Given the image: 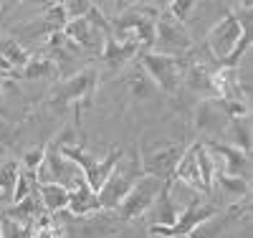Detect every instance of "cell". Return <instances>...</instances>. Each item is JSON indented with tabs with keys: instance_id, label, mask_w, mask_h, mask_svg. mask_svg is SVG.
I'll return each mask as SVG.
<instances>
[{
	"instance_id": "4fadbf2b",
	"label": "cell",
	"mask_w": 253,
	"mask_h": 238,
	"mask_svg": "<svg viewBox=\"0 0 253 238\" xmlns=\"http://www.w3.org/2000/svg\"><path fill=\"white\" fill-rule=\"evenodd\" d=\"M215 69H210L203 61H187V56H185L182 81L187 86V92L198 94L200 99H215V92H213V71Z\"/></svg>"
},
{
	"instance_id": "44dd1931",
	"label": "cell",
	"mask_w": 253,
	"mask_h": 238,
	"mask_svg": "<svg viewBox=\"0 0 253 238\" xmlns=\"http://www.w3.org/2000/svg\"><path fill=\"white\" fill-rule=\"evenodd\" d=\"M223 137H228L225 144L236 147V149H241V152L248 155L251 152V114L248 117H233L228 122Z\"/></svg>"
},
{
	"instance_id": "30bf717a",
	"label": "cell",
	"mask_w": 253,
	"mask_h": 238,
	"mask_svg": "<svg viewBox=\"0 0 253 238\" xmlns=\"http://www.w3.org/2000/svg\"><path fill=\"white\" fill-rule=\"evenodd\" d=\"M243 36V28L241 23L233 18V13H225L218 23L208 31V38H205V46L210 51V56L215 58L218 66H223L225 58L233 53V48L238 46V41Z\"/></svg>"
},
{
	"instance_id": "ffe728a7",
	"label": "cell",
	"mask_w": 253,
	"mask_h": 238,
	"mask_svg": "<svg viewBox=\"0 0 253 238\" xmlns=\"http://www.w3.org/2000/svg\"><path fill=\"white\" fill-rule=\"evenodd\" d=\"M0 58H3L13 71H20L31 61V53L15 36H0Z\"/></svg>"
},
{
	"instance_id": "ac0fdd59",
	"label": "cell",
	"mask_w": 253,
	"mask_h": 238,
	"mask_svg": "<svg viewBox=\"0 0 253 238\" xmlns=\"http://www.w3.org/2000/svg\"><path fill=\"white\" fill-rule=\"evenodd\" d=\"M172 180L203 192V188H200V170H198V142L185 147V152H182V157H180V162L175 167V178Z\"/></svg>"
},
{
	"instance_id": "3957f363",
	"label": "cell",
	"mask_w": 253,
	"mask_h": 238,
	"mask_svg": "<svg viewBox=\"0 0 253 238\" xmlns=\"http://www.w3.org/2000/svg\"><path fill=\"white\" fill-rule=\"evenodd\" d=\"M53 221L61 231V238H117L124 223L112 210H99L91 215H71L61 210L53 215Z\"/></svg>"
},
{
	"instance_id": "7402d4cb",
	"label": "cell",
	"mask_w": 253,
	"mask_h": 238,
	"mask_svg": "<svg viewBox=\"0 0 253 238\" xmlns=\"http://www.w3.org/2000/svg\"><path fill=\"white\" fill-rule=\"evenodd\" d=\"M69 195L71 192L61 185H38V200H41V208L48 215H56L61 210H66L69 205Z\"/></svg>"
},
{
	"instance_id": "6da1fadb",
	"label": "cell",
	"mask_w": 253,
	"mask_h": 238,
	"mask_svg": "<svg viewBox=\"0 0 253 238\" xmlns=\"http://www.w3.org/2000/svg\"><path fill=\"white\" fill-rule=\"evenodd\" d=\"M96 86H99V69L96 66H84L74 76L63 79L56 86L53 96L48 99V106L56 109L58 114L69 112L74 106V114H76V122H79L84 106H91L94 94H96Z\"/></svg>"
},
{
	"instance_id": "603a6c76",
	"label": "cell",
	"mask_w": 253,
	"mask_h": 238,
	"mask_svg": "<svg viewBox=\"0 0 253 238\" xmlns=\"http://www.w3.org/2000/svg\"><path fill=\"white\" fill-rule=\"evenodd\" d=\"M58 74V66L48 58V56H41V58H31L28 63L20 71L13 74L10 81H33V79H53Z\"/></svg>"
},
{
	"instance_id": "9c48e42d",
	"label": "cell",
	"mask_w": 253,
	"mask_h": 238,
	"mask_svg": "<svg viewBox=\"0 0 253 238\" xmlns=\"http://www.w3.org/2000/svg\"><path fill=\"white\" fill-rule=\"evenodd\" d=\"M162 180L157 178H150V175H142L132 190L124 195V200L117 205V215H119V221H137L142 218V215L150 210V205L155 203V198L160 195V190H162Z\"/></svg>"
},
{
	"instance_id": "484cf974",
	"label": "cell",
	"mask_w": 253,
	"mask_h": 238,
	"mask_svg": "<svg viewBox=\"0 0 253 238\" xmlns=\"http://www.w3.org/2000/svg\"><path fill=\"white\" fill-rule=\"evenodd\" d=\"M126 89H129V94H132L134 99H150V96H152L155 84H152L150 76L142 71L139 63H137V69H134L129 76H126Z\"/></svg>"
},
{
	"instance_id": "9a60e30c",
	"label": "cell",
	"mask_w": 253,
	"mask_h": 238,
	"mask_svg": "<svg viewBox=\"0 0 253 238\" xmlns=\"http://www.w3.org/2000/svg\"><path fill=\"white\" fill-rule=\"evenodd\" d=\"M170 183L172 180H167L160 190V195L155 198V203L150 205V228H172L177 223V205L172 200V192H170Z\"/></svg>"
},
{
	"instance_id": "4316f807",
	"label": "cell",
	"mask_w": 253,
	"mask_h": 238,
	"mask_svg": "<svg viewBox=\"0 0 253 238\" xmlns=\"http://www.w3.org/2000/svg\"><path fill=\"white\" fill-rule=\"evenodd\" d=\"M215 185H218L223 192H228V195H233V198H246V192H248V180L223 175L220 170H215V175H213V188H215Z\"/></svg>"
},
{
	"instance_id": "4dcf8cb0",
	"label": "cell",
	"mask_w": 253,
	"mask_h": 238,
	"mask_svg": "<svg viewBox=\"0 0 253 238\" xmlns=\"http://www.w3.org/2000/svg\"><path fill=\"white\" fill-rule=\"evenodd\" d=\"M43 155H46V147H33V149H26L23 152V170L33 172L41 167V162H43Z\"/></svg>"
},
{
	"instance_id": "2e32d148",
	"label": "cell",
	"mask_w": 253,
	"mask_h": 238,
	"mask_svg": "<svg viewBox=\"0 0 253 238\" xmlns=\"http://www.w3.org/2000/svg\"><path fill=\"white\" fill-rule=\"evenodd\" d=\"M213 92H215V99L248 104V94L243 92L236 69H223V66H218V69L213 71Z\"/></svg>"
},
{
	"instance_id": "d6a6232c",
	"label": "cell",
	"mask_w": 253,
	"mask_h": 238,
	"mask_svg": "<svg viewBox=\"0 0 253 238\" xmlns=\"http://www.w3.org/2000/svg\"><path fill=\"white\" fill-rule=\"evenodd\" d=\"M31 238H61V231L56 226V221L51 226H38L31 231Z\"/></svg>"
},
{
	"instance_id": "7c38bea8",
	"label": "cell",
	"mask_w": 253,
	"mask_h": 238,
	"mask_svg": "<svg viewBox=\"0 0 253 238\" xmlns=\"http://www.w3.org/2000/svg\"><path fill=\"white\" fill-rule=\"evenodd\" d=\"M218 213V208L213 203H208L203 195L193 198L180 213H177V223L172 228H150V233L155 236H162V238H177V236H187L190 231H193L195 226H200L203 221L213 218V215Z\"/></svg>"
},
{
	"instance_id": "7a4b0ae2",
	"label": "cell",
	"mask_w": 253,
	"mask_h": 238,
	"mask_svg": "<svg viewBox=\"0 0 253 238\" xmlns=\"http://www.w3.org/2000/svg\"><path fill=\"white\" fill-rule=\"evenodd\" d=\"M63 36H66L74 46H79L84 53H91V56H101L104 51V43H107L112 36V26H109V18L104 15V10L91 3L89 13L84 18H74L63 26Z\"/></svg>"
},
{
	"instance_id": "8992f818",
	"label": "cell",
	"mask_w": 253,
	"mask_h": 238,
	"mask_svg": "<svg viewBox=\"0 0 253 238\" xmlns=\"http://www.w3.org/2000/svg\"><path fill=\"white\" fill-rule=\"evenodd\" d=\"M190 48H193V38H190L187 26L177 23L167 10H160V15L155 20V46H152V51L162 53V56L182 58V56H187Z\"/></svg>"
},
{
	"instance_id": "f1b7e54d",
	"label": "cell",
	"mask_w": 253,
	"mask_h": 238,
	"mask_svg": "<svg viewBox=\"0 0 253 238\" xmlns=\"http://www.w3.org/2000/svg\"><path fill=\"white\" fill-rule=\"evenodd\" d=\"M198 8V3L195 0H172V3H167V13H170L177 23H182V26H187L190 23V18H193V10Z\"/></svg>"
},
{
	"instance_id": "d4e9b609",
	"label": "cell",
	"mask_w": 253,
	"mask_h": 238,
	"mask_svg": "<svg viewBox=\"0 0 253 238\" xmlns=\"http://www.w3.org/2000/svg\"><path fill=\"white\" fill-rule=\"evenodd\" d=\"M198 170H200V188L203 195H210L213 192V175H215V162L213 155L205 149L203 142H198Z\"/></svg>"
},
{
	"instance_id": "5b68a950",
	"label": "cell",
	"mask_w": 253,
	"mask_h": 238,
	"mask_svg": "<svg viewBox=\"0 0 253 238\" xmlns=\"http://www.w3.org/2000/svg\"><path fill=\"white\" fill-rule=\"evenodd\" d=\"M137 63L142 66V71L152 79L155 86H160L167 94H177L180 84H182V69H185V56L175 58V56H162L155 51H139L137 53Z\"/></svg>"
},
{
	"instance_id": "277c9868",
	"label": "cell",
	"mask_w": 253,
	"mask_h": 238,
	"mask_svg": "<svg viewBox=\"0 0 253 238\" xmlns=\"http://www.w3.org/2000/svg\"><path fill=\"white\" fill-rule=\"evenodd\" d=\"M144 175L142 172V162H139V147L132 149L129 155H122L114 165V170L109 172V178L104 180L101 190L96 192V198H99V205L101 210H117V205L124 200V195L132 190V185Z\"/></svg>"
},
{
	"instance_id": "ba28073f",
	"label": "cell",
	"mask_w": 253,
	"mask_h": 238,
	"mask_svg": "<svg viewBox=\"0 0 253 238\" xmlns=\"http://www.w3.org/2000/svg\"><path fill=\"white\" fill-rule=\"evenodd\" d=\"M185 152V147L177 142H160L150 149L139 152V162H142V172L150 178H157L162 183L172 180L175 178V167L180 162Z\"/></svg>"
},
{
	"instance_id": "8fae6325",
	"label": "cell",
	"mask_w": 253,
	"mask_h": 238,
	"mask_svg": "<svg viewBox=\"0 0 253 238\" xmlns=\"http://www.w3.org/2000/svg\"><path fill=\"white\" fill-rule=\"evenodd\" d=\"M230 117L225 112V106L220 99H200L195 106V132L203 137H210V142H220V137L225 135V127H228Z\"/></svg>"
},
{
	"instance_id": "e575fe53",
	"label": "cell",
	"mask_w": 253,
	"mask_h": 238,
	"mask_svg": "<svg viewBox=\"0 0 253 238\" xmlns=\"http://www.w3.org/2000/svg\"><path fill=\"white\" fill-rule=\"evenodd\" d=\"M177 238H187V236H177Z\"/></svg>"
},
{
	"instance_id": "5bb4252c",
	"label": "cell",
	"mask_w": 253,
	"mask_h": 238,
	"mask_svg": "<svg viewBox=\"0 0 253 238\" xmlns=\"http://www.w3.org/2000/svg\"><path fill=\"white\" fill-rule=\"evenodd\" d=\"M205 144V142H203ZM205 149L210 155H218L220 160H223V175H230V178H243V180H248V170H251V162H248V155L246 152H241V149H236V147H230V144H225V142H208L205 144Z\"/></svg>"
},
{
	"instance_id": "1f68e13d",
	"label": "cell",
	"mask_w": 253,
	"mask_h": 238,
	"mask_svg": "<svg viewBox=\"0 0 253 238\" xmlns=\"http://www.w3.org/2000/svg\"><path fill=\"white\" fill-rule=\"evenodd\" d=\"M89 8H91V3H86V0H66V3H63V10H66L69 20L84 18V15L89 13Z\"/></svg>"
},
{
	"instance_id": "d6986e66",
	"label": "cell",
	"mask_w": 253,
	"mask_h": 238,
	"mask_svg": "<svg viewBox=\"0 0 253 238\" xmlns=\"http://www.w3.org/2000/svg\"><path fill=\"white\" fill-rule=\"evenodd\" d=\"M99 210H101L99 198H96V192L86 185V180H84L76 190H71L66 213H71V215H91V213H99Z\"/></svg>"
},
{
	"instance_id": "e0dca14e",
	"label": "cell",
	"mask_w": 253,
	"mask_h": 238,
	"mask_svg": "<svg viewBox=\"0 0 253 238\" xmlns=\"http://www.w3.org/2000/svg\"><path fill=\"white\" fill-rule=\"evenodd\" d=\"M137 53H139V46L134 41H114V38H109L107 43H104V51H101L99 58L107 63L112 71H122Z\"/></svg>"
},
{
	"instance_id": "836d02e7",
	"label": "cell",
	"mask_w": 253,
	"mask_h": 238,
	"mask_svg": "<svg viewBox=\"0 0 253 238\" xmlns=\"http://www.w3.org/2000/svg\"><path fill=\"white\" fill-rule=\"evenodd\" d=\"M10 81L8 79H0V99H3V94H5V86H8Z\"/></svg>"
},
{
	"instance_id": "52a82bcc",
	"label": "cell",
	"mask_w": 253,
	"mask_h": 238,
	"mask_svg": "<svg viewBox=\"0 0 253 238\" xmlns=\"http://www.w3.org/2000/svg\"><path fill=\"white\" fill-rule=\"evenodd\" d=\"M36 183L38 185H61L71 192L84 183V175H81V170L71 160L63 157L56 147H48L46 155H43V162L36 170Z\"/></svg>"
},
{
	"instance_id": "f546056e",
	"label": "cell",
	"mask_w": 253,
	"mask_h": 238,
	"mask_svg": "<svg viewBox=\"0 0 253 238\" xmlns=\"http://www.w3.org/2000/svg\"><path fill=\"white\" fill-rule=\"evenodd\" d=\"M31 231L33 228L20 226V223L5 218V215L0 218V238H31Z\"/></svg>"
},
{
	"instance_id": "83f0119b",
	"label": "cell",
	"mask_w": 253,
	"mask_h": 238,
	"mask_svg": "<svg viewBox=\"0 0 253 238\" xmlns=\"http://www.w3.org/2000/svg\"><path fill=\"white\" fill-rule=\"evenodd\" d=\"M18 170H20V165H18V162H13V160H8V162L0 165V198H3V200L8 198V203H10L13 188H15Z\"/></svg>"
},
{
	"instance_id": "cb8c5ba5",
	"label": "cell",
	"mask_w": 253,
	"mask_h": 238,
	"mask_svg": "<svg viewBox=\"0 0 253 238\" xmlns=\"http://www.w3.org/2000/svg\"><path fill=\"white\" fill-rule=\"evenodd\" d=\"M233 218H236V215H230V210L228 213H215L213 218H208L200 226H195L193 231L187 233V238H223L225 228L230 226Z\"/></svg>"
}]
</instances>
